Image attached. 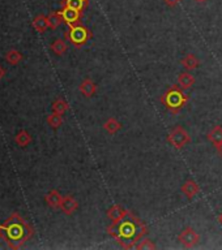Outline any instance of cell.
I'll list each match as a JSON object with an SVG mask.
<instances>
[{"label":"cell","mask_w":222,"mask_h":250,"mask_svg":"<svg viewBox=\"0 0 222 250\" xmlns=\"http://www.w3.org/2000/svg\"><path fill=\"white\" fill-rule=\"evenodd\" d=\"M107 232L117 238L123 248L132 249L140 241V238L147 234V227L140 219L128 213L122 220L113 221V224L107 228Z\"/></svg>","instance_id":"1"},{"label":"cell","mask_w":222,"mask_h":250,"mask_svg":"<svg viewBox=\"0 0 222 250\" xmlns=\"http://www.w3.org/2000/svg\"><path fill=\"white\" fill-rule=\"evenodd\" d=\"M33 236V228L18 214H12L8 220L0 225V237L4 238L9 248L18 249Z\"/></svg>","instance_id":"2"},{"label":"cell","mask_w":222,"mask_h":250,"mask_svg":"<svg viewBox=\"0 0 222 250\" xmlns=\"http://www.w3.org/2000/svg\"><path fill=\"white\" fill-rule=\"evenodd\" d=\"M187 100H188V95H186V93L180 86H172L161 96V102L172 113L178 112L187 103Z\"/></svg>","instance_id":"3"},{"label":"cell","mask_w":222,"mask_h":250,"mask_svg":"<svg viewBox=\"0 0 222 250\" xmlns=\"http://www.w3.org/2000/svg\"><path fill=\"white\" fill-rule=\"evenodd\" d=\"M68 39L75 45V46H83L89 41V38L92 37V34L85 26L75 24L69 26V31L67 34Z\"/></svg>","instance_id":"4"},{"label":"cell","mask_w":222,"mask_h":250,"mask_svg":"<svg viewBox=\"0 0 222 250\" xmlns=\"http://www.w3.org/2000/svg\"><path fill=\"white\" fill-rule=\"evenodd\" d=\"M168 142L170 145H172L175 149H182L183 146L191 142V137L189 134L186 132L185 128L182 126H175L174 129L169 133Z\"/></svg>","instance_id":"5"},{"label":"cell","mask_w":222,"mask_h":250,"mask_svg":"<svg viewBox=\"0 0 222 250\" xmlns=\"http://www.w3.org/2000/svg\"><path fill=\"white\" fill-rule=\"evenodd\" d=\"M178 240L186 248H193L195 245H197V242L200 241V236L192 228H187L179 234Z\"/></svg>","instance_id":"6"},{"label":"cell","mask_w":222,"mask_h":250,"mask_svg":"<svg viewBox=\"0 0 222 250\" xmlns=\"http://www.w3.org/2000/svg\"><path fill=\"white\" fill-rule=\"evenodd\" d=\"M60 15H62V17H63L64 22H67L68 25L71 26V25H75V24H79L81 12H80V11H76V9L64 7V8L60 11Z\"/></svg>","instance_id":"7"},{"label":"cell","mask_w":222,"mask_h":250,"mask_svg":"<svg viewBox=\"0 0 222 250\" xmlns=\"http://www.w3.org/2000/svg\"><path fill=\"white\" fill-rule=\"evenodd\" d=\"M79 207V203L77 201L73 198V197H64L63 201H62V204H60V210L63 211L66 215H72L75 213L76 210Z\"/></svg>","instance_id":"8"},{"label":"cell","mask_w":222,"mask_h":250,"mask_svg":"<svg viewBox=\"0 0 222 250\" xmlns=\"http://www.w3.org/2000/svg\"><path fill=\"white\" fill-rule=\"evenodd\" d=\"M180 190H182V193H183L187 198L191 200V198H193V197L199 193V187H197V184L195 183L193 180H187V181L182 185Z\"/></svg>","instance_id":"9"},{"label":"cell","mask_w":222,"mask_h":250,"mask_svg":"<svg viewBox=\"0 0 222 250\" xmlns=\"http://www.w3.org/2000/svg\"><path fill=\"white\" fill-rule=\"evenodd\" d=\"M96 92L97 86L92 79H84V81L81 82V85H80V93L84 96H86V98H90V96L94 95Z\"/></svg>","instance_id":"10"},{"label":"cell","mask_w":222,"mask_h":250,"mask_svg":"<svg viewBox=\"0 0 222 250\" xmlns=\"http://www.w3.org/2000/svg\"><path fill=\"white\" fill-rule=\"evenodd\" d=\"M127 214H128L127 210H123L120 206H117V204H115V206L109 208V211H107V217H109L113 221H119V220H122L123 218H126Z\"/></svg>","instance_id":"11"},{"label":"cell","mask_w":222,"mask_h":250,"mask_svg":"<svg viewBox=\"0 0 222 250\" xmlns=\"http://www.w3.org/2000/svg\"><path fill=\"white\" fill-rule=\"evenodd\" d=\"M178 83H179V86L183 90H187L195 83V77L191 73H188V72H183V73H180L178 76Z\"/></svg>","instance_id":"12"},{"label":"cell","mask_w":222,"mask_h":250,"mask_svg":"<svg viewBox=\"0 0 222 250\" xmlns=\"http://www.w3.org/2000/svg\"><path fill=\"white\" fill-rule=\"evenodd\" d=\"M180 64H182L186 69L192 71V69H196V68L200 65V62H199V59H197L195 55L188 54V55H186L185 58L180 60Z\"/></svg>","instance_id":"13"},{"label":"cell","mask_w":222,"mask_h":250,"mask_svg":"<svg viewBox=\"0 0 222 250\" xmlns=\"http://www.w3.org/2000/svg\"><path fill=\"white\" fill-rule=\"evenodd\" d=\"M62 201H63V197L60 196L59 192H56V190H51L46 196L47 204L52 208H60Z\"/></svg>","instance_id":"14"},{"label":"cell","mask_w":222,"mask_h":250,"mask_svg":"<svg viewBox=\"0 0 222 250\" xmlns=\"http://www.w3.org/2000/svg\"><path fill=\"white\" fill-rule=\"evenodd\" d=\"M208 138H209V141L213 143L216 147L220 146L222 143V126L217 125V126H214L213 129L210 130L209 133H208Z\"/></svg>","instance_id":"15"},{"label":"cell","mask_w":222,"mask_h":250,"mask_svg":"<svg viewBox=\"0 0 222 250\" xmlns=\"http://www.w3.org/2000/svg\"><path fill=\"white\" fill-rule=\"evenodd\" d=\"M103 128L107 133L110 134H115L117 132L122 129V124L117 120V119H114V117H110L109 120L106 121L105 124H103Z\"/></svg>","instance_id":"16"},{"label":"cell","mask_w":222,"mask_h":250,"mask_svg":"<svg viewBox=\"0 0 222 250\" xmlns=\"http://www.w3.org/2000/svg\"><path fill=\"white\" fill-rule=\"evenodd\" d=\"M86 3H88V0H64L63 7H68V8L76 9V11L81 12Z\"/></svg>","instance_id":"17"},{"label":"cell","mask_w":222,"mask_h":250,"mask_svg":"<svg viewBox=\"0 0 222 250\" xmlns=\"http://www.w3.org/2000/svg\"><path fill=\"white\" fill-rule=\"evenodd\" d=\"M33 25H34V28H35V30L41 31V33L46 31L47 28H50V26H49L47 17H45V16H38L37 18L33 21Z\"/></svg>","instance_id":"18"},{"label":"cell","mask_w":222,"mask_h":250,"mask_svg":"<svg viewBox=\"0 0 222 250\" xmlns=\"http://www.w3.org/2000/svg\"><path fill=\"white\" fill-rule=\"evenodd\" d=\"M47 21H49V26L51 29H56L63 22V17H62L60 12H54L47 17Z\"/></svg>","instance_id":"19"},{"label":"cell","mask_w":222,"mask_h":250,"mask_svg":"<svg viewBox=\"0 0 222 250\" xmlns=\"http://www.w3.org/2000/svg\"><path fill=\"white\" fill-rule=\"evenodd\" d=\"M21 59H22L21 52H18V51L16 50L8 51L7 55H5V60H7L9 64H12V65H16L17 62H21Z\"/></svg>","instance_id":"20"},{"label":"cell","mask_w":222,"mask_h":250,"mask_svg":"<svg viewBox=\"0 0 222 250\" xmlns=\"http://www.w3.org/2000/svg\"><path fill=\"white\" fill-rule=\"evenodd\" d=\"M16 142L17 145L25 147V146H28L30 142H32V137H30V134L28 133L26 130H21V132L16 136Z\"/></svg>","instance_id":"21"},{"label":"cell","mask_w":222,"mask_h":250,"mask_svg":"<svg viewBox=\"0 0 222 250\" xmlns=\"http://www.w3.org/2000/svg\"><path fill=\"white\" fill-rule=\"evenodd\" d=\"M67 109H68V103L63 99L55 100L54 104H52V111H54L55 113H59V115H63Z\"/></svg>","instance_id":"22"},{"label":"cell","mask_w":222,"mask_h":250,"mask_svg":"<svg viewBox=\"0 0 222 250\" xmlns=\"http://www.w3.org/2000/svg\"><path fill=\"white\" fill-rule=\"evenodd\" d=\"M51 50L54 51L56 55H63L66 51H67V45L66 42L62 41V39H58L55 41L52 45H51Z\"/></svg>","instance_id":"23"},{"label":"cell","mask_w":222,"mask_h":250,"mask_svg":"<svg viewBox=\"0 0 222 250\" xmlns=\"http://www.w3.org/2000/svg\"><path fill=\"white\" fill-rule=\"evenodd\" d=\"M47 123H49V125H50L51 128H54V129H56V128H59L60 125L63 124V119H62V115H59V113H52V115H50V116L47 117Z\"/></svg>","instance_id":"24"},{"label":"cell","mask_w":222,"mask_h":250,"mask_svg":"<svg viewBox=\"0 0 222 250\" xmlns=\"http://www.w3.org/2000/svg\"><path fill=\"white\" fill-rule=\"evenodd\" d=\"M135 249L137 250H149V249H155V245L149 240V238H145L143 241H138L135 246Z\"/></svg>","instance_id":"25"},{"label":"cell","mask_w":222,"mask_h":250,"mask_svg":"<svg viewBox=\"0 0 222 250\" xmlns=\"http://www.w3.org/2000/svg\"><path fill=\"white\" fill-rule=\"evenodd\" d=\"M164 1H165V4L168 5V7H175L180 0H164Z\"/></svg>","instance_id":"26"},{"label":"cell","mask_w":222,"mask_h":250,"mask_svg":"<svg viewBox=\"0 0 222 250\" xmlns=\"http://www.w3.org/2000/svg\"><path fill=\"white\" fill-rule=\"evenodd\" d=\"M4 75H5L4 69H3V68L0 67V79H1V78H3V77H4Z\"/></svg>","instance_id":"27"},{"label":"cell","mask_w":222,"mask_h":250,"mask_svg":"<svg viewBox=\"0 0 222 250\" xmlns=\"http://www.w3.org/2000/svg\"><path fill=\"white\" fill-rule=\"evenodd\" d=\"M217 151H218V154L222 156V143L220 146H217Z\"/></svg>","instance_id":"28"},{"label":"cell","mask_w":222,"mask_h":250,"mask_svg":"<svg viewBox=\"0 0 222 250\" xmlns=\"http://www.w3.org/2000/svg\"><path fill=\"white\" fill-rule=\"evenodd\" d=\"M195 1H196V3H205L206 0H195Z\"/></svg>","instance_id":"29"},{"label":"cell","mask_w":222,"mask_h":250,"mask_svg":"<svg viewBox=\"0 0 222 250\" xmlns=\"http://www.w3.org/2000/svg\"><path fill=\"white\" fill-rule=\"evenodd\" d=\"M218 220H220V223H221V224H222V214H221V215H220V217H218Z\"/></svg>","instance_id":"30"}]
</instances>
